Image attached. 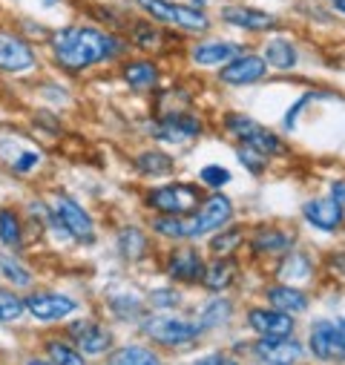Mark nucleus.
<instances>
[{
	"label": "nucleus",
	"mask_w": 345,
	"mask_h": 365,
	"mask_svg": "<svg viewBox=\"0 0 345 365\" xmlns=\"http://www.w3.org/2000/svg\"><path fill=\"white\" fill-rule=\"evenodd\" d=\"M49 61L63 75H83L96 66L121 63L130 55V43L121 32L96 26V24H63L46 38Z\"/></svg>",
	"instance_id": "obj_1"
},
{
	"label": "nucleus",
	"mask_w": 345,
	"mask_h": 365,
	"mask_svg": "<svg viewBox=\"0 0 345 365\" xmlns=\"http://www.w3.org/2000/svg\"><path fill=\"white\" fill-rule=\"evenodd\" d=\"M130 6L182 38H205L216 26V18L210 12L190 6L187 0H130Z\"/></svg>",
	"instance_id": "obj_2"
},
{
	"label": "nucleus",
	"mask_w": 345,
	"mask_h": 365,
	"mask_svg": "<svg viewBox=\"0 0 345 365\" xmlns=\"http://www.w3.org/2000/svg\"><path fill=\"white\" fill-rule=\"evenodd\" d=\"M202 185L193 181H167L147 190L144 205L158 216H190L202 205Z\"/></svg>",
	"instance_id": "obj_3"
},
{
	"label": "nucleus",
	"mask_w": 345,
	"mask_h": 365,
	"mask_svg": "<svg viewBox=\"0 0 345 365\" xmlns=\"http://www.w3.org/2000/svg\"><path fill=\"white\" fill-rule=\"evenodd\" d=\"M124 38L130 43V49H138L141 55H150V58H161V55H170L182 46V35H176L172 29L144 18V15H133L127 29H124Z\"/></svg>",
	"instance_id": "obj_4"
},
{
	"label": "nucleus",
	"mask_w": 345,
	"mask_h": 365,
	"mask_svg": "<svg viewBox=\"0 0 345 365\" xmlns=\"http://www.w3.org/2000/svg\"><path fill=\"white\" fill-rule=\"evenodd\" d=\"M216 21L242 35H271V32H279V26H282L279 15L242 4V0H227V4H222L216 12Z\"/></svg>",
	"instance_id": "obj_5"
},
{
	"label": "nucleus",
	"mask_w": 345,
	"mask_h": 365,
	"mask_svg": "<svg viewBox=\"0 0 345 365\" xmlns=\"http://www.w3.org/2000/svg\"><path fill=\"white\" fill-rule=\"evenodd\" d=\"M225 130L239 144H250L256 150H262L268 158H277V155L288 153V144L274 130H268L265 124H259L256 118H250L244 113H225Z\"/></svg>",
	"instance_id": "obj_6"
},
{
	"label": "nucleus",
	"mask_w": 345,
	"mask_h": 365,
	"mask_svg": "<svg viewBox=\"0 0 345 365\" xmlns=\"http://www.w3.org/2000/svg\"><path fill=\"white\" fill-rule=\"evenodd\" d=\"M233 222V202L222 193H210L202 199V205L187 216V242H199L222 230Z\"/></svg>",
	"instance_id": "obj_7"
},
{
	"label": "nucleus",
	"mask_w": 345,
	"mask_h": 365,
	"mask_svg": "<svg viewBox=\"0 0 345 365\" xmlns=\"http://www.w3.org/2000/svg\"><path fill=\"white\" fill-rule=\"evenodd\" d=\"M49 205H52V213H55V219L61 222L63 233H66L72 242H78V245H93V242L98 239L96 222H93L90 210H86L78 199H72V196H66V193H55Z\"/></svg>",
	"instance_id": "obj_8"
},
{
	"label": "nucleus",
	"mask_w": 345,
	"mask_h": 365,
	"mask_svg": "<svg viewBox=\"0 0 345 365\" xmlns=\"http://www.w3.org/2000/svg\"><path fill=\"white\" fill-rule=\"evenodd\" d=\"M247 49V43L233 41V38H222V35H205V38H193L185 52L187 61L199 69H222L227 61H233L236 55H242Z\"/></svg>",
	"instance_id": "obj_9"
},
{
	"label": "nucleus",
	"mask_w": 345,
	"mask_h": 365,
	"mask_svg": "<svg viewBox=\"0 0 345 365\" xmlns=\"http://www.w3.org/2000/svg\"><path fill=\"white\" fill-rule=\"evenodd\" d=\"M205 267H207V259L193 242L172 245L164 256V273L170 277V282H179V285H202Z\"/></svg>",
	"instance_id": "obj_10"
},
{
	"label": "nucleus",
	"mask_w": 345,
	"mask_h": 365,
	"mask_svg": "<svg viewBox=\"0 0 345 365\" xmlns=\"http://www.w3.org/2000/svg\"><path fill=\"white\" fill-rule=\"evenodd\" d=\"M38 46L21 32H0V72L21 78L38 69Z\"/></svg>",
	"instance_id": "obj_11"
},
{
	"label": "nucleus",
	"mask_w": 345,
	"mask_h": 365,
	"mask_svg": "<svg viewBox=\"0 0 345 365\" xmlns=\"http://www.w3.org/2000/svg\"><path fill=\"white\" fill-rule=\"evenodd\" d=\"M150 133L164 141V144H190L196 141L202 133H205V121L199 113H190V110H179V113H161Z\"/></svg>",
	"instance_id": "obj_12"
},
{
	"label": "nucleus",
	"mask_w": 345,
	"mask_h": 365,
	"mask_svg": "<svg viewBox=\"0 0 345 365\" xmlns=\"http://www.w3.org/2000/svg\"><path fill=\"white\" fill-rule=\"evenodd\" d=\"M268 72H271V66L262 58V52L244 49L242 55L227 61L222 69H216V81L225 83V86H253L259 81H265Z\"/></svg>",
	"instance_id": "obj_13"
},
{
	"label": "nucleus",
	"mask_w": 345,
	"mask_h": 365,
	"mask_svg": "<svg viewBox=\"0 0 345 365\" xmlns=\"http://www.w3.org/2000/svg\"><path fill=\"white\" fill-rule=\"evenodd\" d=\"M118 75L124 86L138 96L158 93V86H161V63L158 58H150V55H127L118 63Z\"/></svg>",
	"instance_id": "obj_14"
},
{
	"label": "nucleus",
	"mask_w": 345,
	"mask_h": 365,
	"mask_svg": "<svg viewBox=\"0 0 345 365\" xmlns=\"http://www.w3.org/2000/svg\"><path fill=\"white\" fill-rule=\"evenodd\" d=\"M144 334L158 345H187L202 334V328L199 322H187L179 317H153L144 322Z\"/></svg>",
	"instance_id": "obj_15"
},
{
	"label": "nucleus",
	"mask_w": 345,
	"mask_h": 365,
	"mask_svg": "<svg viewBox=\"0 0 345 365\" xmlns=\"http://www.w3.org/2000/svg\"><path fill=\"white\" fill-rule=\"evenodd\" d=\"M302 219L319 233H339L345 227V205L334 202L331 196H316L302 205Z\"/></svg>",
	"instance_id": "obj_16"
},
{
	"label": "nucleus",
	"mask_w": 345,
	"mask_h": 365,
	"mask_svg": "<svg viewBox=\"0 0 345 365\" xmlns=\"http://www.w3.org/2000/svg\"><path fill=\"white\" fill-rule=\"evenodd\" d=\"M297 230L294 227H277V225H259L250 236V253L253 256H274V259H282L288 250H294L297 245Z\"/></svg>",
	"instance_id": "obj_17"
},
{
	"label": "nucleus",
	"mask_w": 345,
	"mask_h": 365,
	"mask_svg": "<svg viewBox=\"0 0 345 365\" xmlns=\"http://www.w3.org/2000/svg\"><path fill=\"white\" fill-rule=\"evenodd\" d=\"M24 302H26V314H32L41 322H58L78 311V299L58 291H32Z\"/></svg>",
	"instance_id": "obj_18"
},
{
	"label": "nucleus",
	"mask_w": 345,
	"mask_h": 365,
	"mask_svg": "<svg viewBox=\"0 0 345 365\" xmlns=\"http://www.w3.org/2000/svg\"><path fill=\"white\" fill-rule=\"evenodd\" d=\"M308 345H311V354L322 362H342L345 359V336H342L339 325H334L328 319H319L311 325Z\"/></svg>",
	"instance_id": "obj_19"
},
{
	"label": "nucleus",
	"mask_w": 345,
	"mask_h": 365,
	"mask_svg": "<svg viewBox=\"0 0 345 365\" xmlns=\"http://www.w3.org/2000/svg\"><path fill=\"white\" fill-rule=\"evenodd\" d=\"M262 58L268 61L271 69L277 72H294L299 66V43L294 38H288L285 32H271L265 41H262Z\"/></svg>",
	"instance_id": "obj_20"
},
{
	"label": "nucleus",
	"mask_w": 345,
	"mask_h": 365,
	"mask_svg": "<svg viewBox=\"0 0 345 365\" xmlns=\"http://www.w3.org/2000/svg\"><path fill=\"white\" fill-rule=\"evenodd\" d=\"M247 325L259 336H294V328H297L294 317L279 308H250Z\"/></svg>",
	"instance_id": "obj_21"
},
{
	"label": "nucleus",
	"mask_w": 345,
	"mask_h": 365,
	"mask_svg": "<svg viewBox=\"0 0 345 365\" xmlns=\"http://www.w3.org/2000/svg\"><path fill=\"white\" fill-rule=\"evenodd\" d=\"M253 351H256L259 359H265L268 365H294L302 356L305 348L294 336H259Z\"/></svg>",
	"instance_id": "obj_22"
},
{
	"label": "nucleus",
	"mask_w": 345,
	"mask_h": 365,
	"mask_svg": "<svg viewBox=\"0 0 345 365\" xmlns=\"http://www.w3.org/2000/svg\"><path fill=\"white\" fill-rule=\"evenodd\" d=\"M69 336L75 339V345H81L83 354H90V356H98L104 351H110L113 345V334L98 325L96 319H78L69 325Z\"/></svg>",
	"instance_id": "obj_23"
},
{
	"label": "nucleus",
	"mask_w": 345,
	"mask_h": 365,
	"mask_svg": "<svg viewBox=\"0 0 345 365\" xmlns=\"http://www.w3.org/2000/svg\"><path fill=\"white\" fill-rule=\"evenodd\" d=\"M236 277H239L236 256H213V262H207V267H205L202 288L210 294H225L227 288L236 285Z\"/></svg>",
	"instance_id": "obj_24"
},
{
	"label": "nucleus",
	"mask_w": 345,
	"mask_h": 365,
	"mask_svg": "<svg viewBox=\"0 0 345 365\" xmlns=\"http://www.w3.org/2000/svg\"><path fill=\"white\" fill-rule=\"evenodd\" d=\"M314 273H316V267H314L311 253L297 250V247L288 250V253L279 259V264H277L279 282H288V285H297V288H299V282H311Z\"/></svg>",
	"instance_id": "obj_25"
},
{
	"label": "nucleus",
	"mask_w": 345,
	"mask_h": 365,
	"mask_svg": "<svg viewBox=\"0 0 345 365\" xmlns=\"http://www.w3.org/2000/svg\"><path fill=\"white\" fill-rule=\"evenodd\" d=\"M265 299L271 302V308H279L285 314H305L311 308V297L297 288V285H288V282H279V285H271L265 288Z\"/></svg>",
	"instance_id": "obj_26"
},
{
	"label": "nucleus",
	"mask_w": 345,
	"mask_h": 365,
	"mask_svg": "<svg viewBox=\"0 0 345 365\" xmlns=\"http://www.w3.org/2000/svg\"><path fill=\"white\" fill-rule=\"evenodd\" d=\"M133 164L147 178H167V175L176 173V158L164 150H141Z\"/></svg>",
	"instance_id": "obj_27"
},
{
	"label": "nucleus",
	"mask_w": 345,
	"mask_h": 365,
	"mask_svg": "<svg viewBox=\"0 0 345 365\" xmlns=\"http://www.w3.org/2000/svg\"><path fill=\"white\" fill-rule=\"evenodd\" d=\"M244 242H247V230L233 222L225 225L222 230H216L213 236H207V247L213 256H236Z\"/></svg>",
	"instance_id": "obj_28"
},
{
	"label": "nucleus",
	"mask_w": 345,
	"mask_h": 365,
	"mask_svg": "<svg viewBox=\"0 0 345 365\" xmlns=\"http://www.w3.org/2000/svg\"><path fill=\"white\" fill-rule=\"evenodd\" d=\"M6 161L12 167V173L18 175H29L43 164V153L32 144H24L21 135H12V153H6Z\"/></svg>",
	"instance_id": "obj_29"
},
{
	"label": "nucleus",
	"mask_w": 345,
	"mask_h": 365,
	"mask_svg": "<svg viewBox=\"0 0 345 365\" xmlns=\"http://www.w3.org/2000/svg\"><path fill=\"white\" fill-rule=\"evenodd\" d=\"M118 253L127 262H141L150 253V236L141 227H124L118 233Z\"/></svg>",
	"instance_id": "obj_30"
},
{
	"label": "nucleus",
	"mask_w": 345,
	"mask_h": 365,
	"mask_svg": "<svg viewBox=\"0 0 345 365\" xmlns=\"http://www.w3.org/2000/svg\"><path fill=\"white\" fill-rule=\"evenodd\" d=\"M150 233L158 239H167L172 245L187 242V216H153L150 219Z\"/></svg>",
	"instance_id": "obj_31"
},
{
	"label": "nucleus",
	"mask_w": 345,
	"mask_h": 365,
	"mask_svg": "<svg viewBox=\"0 0 345 365\" xmlns=\"http://www.w3.org/2000/svg\"><path fill=\"white\" fill-rule=\"evenodd\" d=\"M24 219L18 210L12 207H0V245L9 247V250H18L24 245Z\"/></svg>",
	"instance_id": "obj_32"
},
{
	"label": "nucleus",
	"mask_w": 345,
	"mask_h": 365,
	"mask_svg": "<svg viewBox=\"0 0 345 365\" xmlns=\"http://www.w3.org/2000/svg\"><path fill=\"white\" fill-rule=\"evenodd\" d=\"M0 277L9 282V288H32V282H35L32 270L18 256H12V253L0 256Z\"/></svg>",
	"instance_id": "obj_33"
},
{
	"label": "nucleus",
	"mask_w": 345,
	"mask_h": 365,
	"mask_svg": "<svg viewBox=\"0 0 345 365\" xmlns=\"http://www.w3.org/2000/svg\"><path fill=\"white\" fill-rule=\"evenodd\" d=\"M107 365H161V359L155 351H150L144 345H124L110 356Z\"/></svg>",
	"instance_id": "obj_34"
},
{
	"label": "nucleus",
	"mask_w": 345,
	"mask_h": 365,
	"mask_svg": "<svg viewBox=\"0 0 345 365\" xmlns=\"http://www.w3.org/2000/svg\"><path fill=\"white\" fill-rule=\"evenodd\" d=\"M233 314V305L230 299H210L202 311V319H199V328L207 331V328H216V325H225Z\"/></svg>",
	"instance_id": "obj_35"
},
{
	"label": "nucleus",
	"mask_w": 345,
	"mask_h": 365,
	"mask_svg": "<svg viewBox=\"0 0 345 365\" xmlns=\"http://www.w3.org/2000/svg\"><path fill=\"white\" fill-rule=\"evenodd\" d=\"M230 181H233V173L227 167H222V164H205L199 170V185L207 187V190H213V193H219L222 187H227Z\"/></svg>",
	"instance_id": "obj_36"
},
{
	"label": "nucleus",
	"mask_w": 345,
	"mask_h": 365,
	"mask_svg": "<svg viewBox=\"0 0 345 365\" xmlns=\"http://www.w3.org/2000/svg\"><path fill=\"white\" fill-rule=\"evenodd\" d=\"M236 158H239V164H242L247 173H253V175H262V173L268 170V161H271L262 150H256V147H250V144H236Z\"/></svg>",
	"instance_id": "obj_37"
},
{
	"label": "nucleus",
	"mask_w": 345,
	"mask_h": 365,
	"mask_svg": "<svg viewBox=\"0 0 345 365\" xmlns=\"http://www.w3.org/2000/svg\"><path fill=\"white\" fill-rule=\"evenodd\" d=\"M46 354H49V359L55 365H86L83 354L78 348H72L69 342H63V339H49L46 342Z\"/></svg>",
	"instance_id": "obj_38"
},
{
	"label": "nucleus",
	"mask_w": 345,
	"mask_h": 365,
	"mask_svg": "<svg viewBox=\"0 0 345 365\" xmlns=\"http://www.w3.org/2000/svg\"><path fill=\"white\" fill-rule=\"evenodd\" d=\"M147 305L153 311H172V308L182 305V294L172 288V285L170 288H155V291L147 294Z\"/></svg>",
	"instance_id": "obj_39"
},
{
	"label": "nucleus",
	"mask_w": 345,
	"mask_h": 365,
	"mask_svg": "<svg viewBox=\"0 0 345 365\" xmlns=\"http://www.w3.org/2000/svg\"><path fill=\"white\" fill-rule=\"evenodd\" d=\"M26 314V302L12 294V291H0V322H18Z\"/></svg>",
	"instance_id": "obj_40"
},
{
	"label": "nucleus",
	"mask_w": 345,
	"mask_h": 365,
	"mask_svg": "<svg viewBox=\"0 0 345 365\" xmlns=\"http://www.w3.org/2000/svg\"><path fill=\"white\" fill-rule=\"evenodd\" d=\"M193 365H239V362H236V359H230V356H225V354H210V356L196 359Z\"/></svg>",
	"instance_id": "obj_41"
},
{
	"label": "nucleus",
	"mask_w": 345,
	"mask_h": 365,
	"mask_svg": "<svg viewBox=\"0 0 345 365\" xmlns=\"http://www.w3.org/2000/svg\"><path fill=\"white\" fill-rule=\"evenodd\" d=\"M328 196H331L334 202H339V205H345V181H342V178H336V181H331V185H328Z\"/></svg>",
	"instance_id": "obj_42"
},
{
	"label": "nucleus",
	"mask_w": 345,
	"mask_h": 365,
	"mask_svg": "<svg viewBox=\"0 0 345 365\" xmlns=\"http://www.w3.org/2000/svg\"><path fill=\"white\" fill-rule=\"evenodd\" d=\"M328 9L345 21V0H328Z\"/></svg>",
	"instance_id": "obj_43"
},
{
	"label": "nucleus",
	"mask_w": 345,
	"mask_h": 365,
	"mask_svg": "<svg viewBox=\"0 0 345 365\" xmlns=\"http://www.w3.org/2000/svg\"><path fill=\"white\" fill-rule=\"evenodd\" d=\"M187 4H190V6H196V9H205V12L210 9V0H187Z\"/></svg>",
	"instance_id": "obj_44"
},
{
	"label": "nucleus",
	"mask_w": 345,
	"mask_h": 365,
	"mask_svg": "<svg viewBox=\"0 0 345 365\" xmlns=\"http://www.w3.org/2000/svg\"><path fill=\"white\" fill-rule=\"evenodd\" d=\"M26 365H55V362H43V359H29Z\"/></svg>",
	"instance_id": "obj_45"
},
{
	"label": "nucleus",
	"mask_w": 345,
	"mask_h": 365,
	"mask_svg": "<svg viewBox=\"0 0 345 365\" xmlns=\"http://www.w3.org/2000/svg\"><path fill=\"white\" fill-rule=\"evenodd\" d=\"M61 0H43V6H58Z\"/></svg>",
	"instance_id": "obj_46"
},
{
	"label": "nucleus",
	"mask_w": 345,
	"mask_h": 365,
	"mask_svg": "<svg viewBox=\"0 0 345 365\" xmlns=\"http://www.w3.org/2000/svg\"><path fill=\"white\" fill-rule=\"evenodd\" d=\"M336 325H339V331H342V336H345V317H342V319H339Z\"/></svg>",
	"instance_id": "obj_47"
},
{
	"label": "nucleus",
	"mask_w": 345,
	"mask_h": 365,
	"mask_svg": "<svg viewBox=\"0 0 345 365\" xmlns=\"http://www.w3.org/2000/svg\"><path fill=\"white\" fill-rule=\"evenodd\" d=\"M12 4H18V0H12Z\"/></svg>",
	"instance_id": "obj_48"
},
{
	"label": "nucleus",
	"mask_w": 345,
	"mask_h": 365,
	"mask_svg": "<svg viewBox=\"0 0 345 365\" xmlns=\"http://www.w3.org/2000/svg\"><path fill=\"white\" fill-rule=\"evenodd\" d=\"M325 4H328V0H325Z\"/></svg>",
	"instance_id": "obj_49"
}]
</instances>
